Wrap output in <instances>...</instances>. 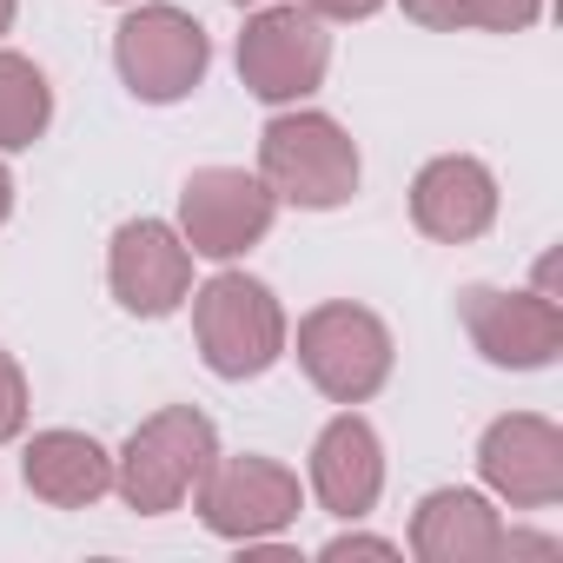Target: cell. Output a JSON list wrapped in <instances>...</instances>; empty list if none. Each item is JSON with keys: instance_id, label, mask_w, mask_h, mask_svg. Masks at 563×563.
I'll return each mask as SVG.
<instances>
[{"instance_id": "cell-1", "label": "cell", "mask_w": 563, "mask_h": 563, "mask_svg": "<svg viewBox=\"0 0 563 563\" xmlns=\"http://www.w3.org/2000/svg\"><path fill=\"white\" fill-rule=\"evenodd\" d=\"M219 457V431L206 411L192 405H166L153 411L126 451L113 457V490L140 510V517H159V510H179L192 497V484L206 477V464Z\"/></svg>"}, {"instance_id": "cell-2", "label": "cell", "mask_w": 563, "mask_h": 563, "mask_svg": "<svg viewBox=\"0 0 563 563\" xmlns=\"http://www.w3.org/2000/svg\"><path fill=\"white\" fill-rule=\"evenodd\" d=\"M258 179L292 206H345L358 192V146L332 113H278L258 133Z\"/></svg>"}, {"instance_id": "cell-3", "label": "cell", "mask_w": 563, "mask_h": 563, "mask_svg": "<svg viewBox=\"0 0 563 563\" xmlns=\"http://www.w3.org/2000/svg\"><path fill=\"white\" fill-rule=\"evenodd\" d=\"M192 339L219 378H258L286 352V312L245 272H219L192 292Z\"/></svg>"}, {"instance_id": "cell-4", "label": "cell", "mask_w": 563, "mask_h": 563, "mask_svg": "<svg viewBox=\"0 0 563 563\" xmlns=\"http://www.w3.org/2000/svg\"><path fill=\"white\" fill-rule=\"evenodd\" d=\"M299 365L332 405H365L391 378V332L378 312L332 299L299 319Z\"/></svg>"}, {"instance_id": "cell-5", "label": "cell", "mask_w": 563, "mask_h": 563, "mask_svg": "<svg viewBox=\"0 0 563 563\" xmlns=\"http://www.w3.org/2000/svg\"><path fill=\"white\" fill-rule=\"evenodd\" d=\"M113 60H120V80H126L140 100L166 107V100H186V93L206 80L212 41H206V27H199L192 14L159 8V0H153V8H133V14L120 21Z\"/></svg>"}, {"instance_id": "cell-6", "label": "cell", "mask_w": 563, "mask_h": 563, "mask_svg": "<svg viewBox=\"0 0 563 563\" xmlns=\"http://www.w3.org/2000/svg\"><path fill=\"white\" fill-rule=\"evenodd\" d=\"M192 490H199V523L212 537H232V543H265L299 517V477L258 451L212 457Z\"/></svg>"}, {"instance_id": "cell-7", "label": "cell", "mask_w": 563, "mask_h": 563, "mask_svg": "<svg viewBox=\"0 0 563 563\" xmlns=\"http://www.w3.org/2000/svg\"><path fill=\"white\" fill-rule=\"evenodd\" d=\"M325 67H332V34L306 8H258L239 34V80L272 107L306 100L325 80Z\"/></svg>"}, {"instance_id": "cell-8", "label": "cell", "mask_w": 563, "mask_h": 563, "mask_svg": "<svg viewBox=\"0 0 563 563\" xmlns=\"http://www.w3.org/2000/svg\"><path fill=\"white\" fill-rule=\"evenodd\" d=\"M278 192L252 179L245 166H199L179 186V239L199 258H239L272 232Z\"/></svg>"}, {"instance_id": "cell-9", "label": "cell", "mask_w": 563, "mask_h": 563, "mask_svg": "<svg viewBox=\"0 0 563 563\" xmlns=\"http://www.w3.org/2000/svg\"><path fill=\"white\" fill-rule=\"evenodd\" d=\"M107 278H113V299L133 319H166L192 299V245L166 219H126L113 232Z\"/></svg>"}, {"instance_id": "cell-10", "label": "cell", "mask_w": 563, "mask_h": 563, "mask_svg": "<svg viewBox=\"0 0 563 563\" xmlns=\"http://www.w3.org/2000/svg\"><path fill=\"white\" fill-rule=\"evenodd\" d=\"M457 319L471 332V345L490 365L510 372H537L563 352V312L550 292H497V286H464L457 292Z\"/></svg>"}, {"instance_id": "cell-11", "label": "cell", "mask_w": 563, "mask_h": 563, "mask_svg": "<svg viewBox=\"0 0 563 563\" xmlns=\"http://www.w3.org/2000/svg\"><path fill=\"white\" fill-rule=\"evenodd\" d=\"M484 484L517 510H550L563 497V431L537 411H510L477 444Z\"/></svg>"}, {"instance_id": "cell-12", "label": "cell", "mask_w": 563, "mask_h": 563, "mask_svg": "<svg viewBox=\"0 0 563 563\" xmlns=\"http://www.w3.org/2000/svg\"><path fill=\"white\" fill-rule=\"evenodd\" d=\"M411 219H418V232H431V239H444V245L484 239L490 219H497V179H490V166L471 159V153L431 159V166L411 179Z\"/></svg>"}, {"instance_id": "cell-13", "label": "cell", "mask_w": 563, "mask_h": 563, "mask_svg": "<svg viewBox=\"0 0 563 563\" xmlns=\"http://www.w3.org/2000/svg\"><path fill=\"white\" fill-rule=\"evenodd\" d=\"M312 490L332 517H365L385 490V451H378V431L358 418V411H339L319 444H312Z\"/></svg>"}, {"instance_id": "cell-14", "label": "cell", "mask_w": 563, "mask_h": 563, "mask_svg": "<svg viewBox=\"0 0 563 563\" xmlns=\"http://www.w3.org/2000/svg\"><path fill=\"white\" fill-rule=\"evenodd\" d=\"M21 477L41 504L54 510H87L93 497L113 490V457L87 431H41L21 457Z\"/></svg>"}, {"instance_id": "cell-15", "label": "cell", "mask_w": 563, "mask_h": 563, "mask_svg": "<svg viewBox=\"0 0 563 563\" xmlns=\"http://www.w3.org/2000/svg\"><path fill=\"white\" fill-rule=\"evenodd\" d=\"M411 550L424 563H490L504 556V523L477 490H431L411 517Z\"/></svg>"}, {"instance_id": "cell-16", "label": "cell", "mask_w": 563, "mask_h": 563, "mask_svg": "<svg viewBox=\"0 0 563 563\" xmlns=\"http://www.w3.org/2000/svg\"><path fill=\"white\" fill-rule=\"evenodd\" d=\"M47 120H54V87H47V74H41L27 54H8V47H0V146H8V153L34 146V140L47 133Z\"/></svg>"}, {"instance_id": "cell-17", "label": "cell", "mask_w": 563, "mask_h": 563, "mask_svg": "<svg viewBox=\"0 0 563 563\" xmlns=\"http://www.w3.org/2000/svg\"><path fill=\"white\" fill-rule=\"evenodd\" d=\"M405 14L418 27H438V34H457V27H484V34H523L543 0H405Z\"/></svg>"}, {"instance_id": "cell-18", "label": "cell", "mask_w": 563, "mask_h": 563, "mask_svg": "<svg viewBox=\"0 0 563 563\" xmlns=\"http://www.w3.org/2000/svg\"><path fill=\"white\" fill-rule=\"evenodd\" d=\"M21 424H27V378H21V365L8 352H0V444L21 438Z\"/></svg>"}, {"instance_id": "cell-19", "label": "cell", "mask_w": 563, "mask_h": 563, "mask_svg": "<svg viewBox=\"0 0 563 563\" xmlns=\"http://www.w3.org/2000/svg\"><path fill=\"white\" fill-rule=\"evenodd\" d=\"M306 14H319V21H365V14H378L385 0H299Z\"/></svg>"}, {"instance_id": "cell-20", "label": "cell", "mask_w": 563, "mask_h": 563, "mask_svg": "<svg viewBox=\"0 0 563 563\" xmlns=\"http://www.w3.org/2000/svg\"><path fill=\"white\" fill-rule=\"evenodd\" d=\"M352 550H372V556H398V543H391V537H332V543H325V556H352Z\"/></svg>"}, {"instance_id": "cell-21", "label": "cell", "mask_w": 563, "mask_h": 563, "mask_svg": "<svg viewBox=\"0 0 563 563\" xmlns=\"http://www.w3.org/2000/svg\"><path fill=\"white\" fill-rule=\"evenodd\" d=\"M8 212H14V179H8V166H0V225H8Z\"/></svg>"}, {"instance_id": "cell-22", "label": "cell", "mask_w": 563, "mask_h": 563, "mask_svg": "<svg viewBox=\"0 0 563 563\" xmlns=\"http://www.w3.org/2000/svg\"><path fill=\"white\" fill-rule=\"evenodd\" d=\"M14 27V0H0V34H8Z\"/></svg>"}, {"instance_id": "cell-23", "label": "cell", "mask_w": 563, "mask_h": 563, "mask_svg": "<svg viewBox=\"0 0 563 563\" xmlns=\"http://www.w3.org/2000/svg\"><path fill=\"white\" fill-rule=\"evenodd\" d=\"M232 8H258V0H232Z\"/></svg>"}]
</instances>
